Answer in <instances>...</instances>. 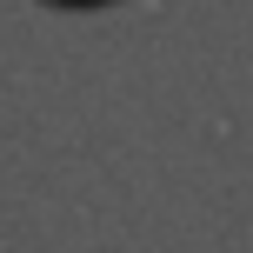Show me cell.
<instances>
[{
  "label": "cell",
  "mask_w": 253,
  "mask_h": 253,
  "mask_svg": "<svg viewBox=\"0 0 253 253\" xmlns=\"http://www.w3.org/2000/svg\"><path fill=\"white\" fill-rule=\"evenodd\" d=\"M53 7H107V0H53Z\"/></svg>",
  "instance_id": "cell-1"
}]
</instances>
